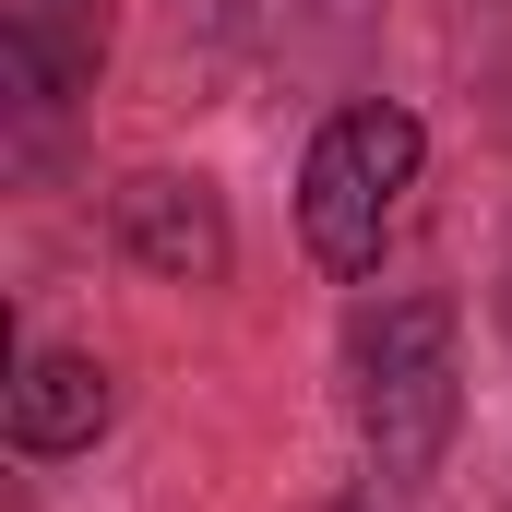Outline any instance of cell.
Instances as JSON below:
<instances>
[{"label": "cell", "instance_id": "1", "mask_svg": "<svg viewBox=\"0 0 512 512\" xmlns=\"http://www.w3.org/2000/svg\"><path fill=\"white\" fill-rule=\"evenodd\" d=\"M346 417H358V453L382 489H429L441 453H453V417H465V358H453V310L393 286L358 298L346 322Z\"/></svg>", "mask_w": 512, "mask_h": 512}, {"label": "cell", "instance_id": "6", "mask_svg": "<svg viewBox=\"0 0 512 512\" xmlns=\"http://www.w3.org/2000/svg\"><path fill=\"white\" fill-rule=\"evenodd\" d=\"M334 512H370V501H334Z\"/></svg>", "mask_w": 512, "mask_h": 512}, {"label": "cell", "instance_id": "5", "mask_svg": "<svg viewBox=\"0 0 512 512\" xmlns=\"http://www.w3.org/2000/svg\"><path fill=\"white\" fill-rule=\"evenodd\" d=\"M0 60H12V96H24V120H48L72 84H96V60H108V0H12V36H0Z\"/></svg>", "mask_w": 512, "mask_h": 512}, {"label": "cell", "instance_id": "3", "mask_svg": "<svg viewBox=\"0 0 512 512\" xmlns=\"http://www.w3.org/2000/svg\"><path fill=\"white\" fill-rule=\"evenodd\" d=\"M108 227H120V251L155 286H227V262H239L227 191L191 179V167H131L120 191H108Z\"/></svg>", "mask_w": 512, "mask_h": 512}, {"label": "cell", "instance_id": "2", "mask_svg": "<svg viewBox=\"0 0 512 512\" xmlns=\"http://www.w3.org/2000/svg\"><path fill=\"white\" fill-rule=\"evenodd\" d=\"M417 167H429L417 108H393V96L334 108V120L310 131V155H298V239H310V262L346 274V286L382 274V239H393V215H405V191H417Z\"/></svg>", "mask_w": 512, "mask_h": 512}, {"label": "cell", "instance_id": "4", "mask_svg": "<svg viewBox=\"0 0 512 512\" xmlns=\"http://www.w3.org/2000/svg\"><path fill=\"white\" fill-rule=\"evenodd\" d=\"M108 417H120V382H108V358H84V346H24V358H12L0 429H12V453H24V465L96 453V441H108Z\"/></svg>", "mask_w": 512, "mask_h": 512}]
</instances>
